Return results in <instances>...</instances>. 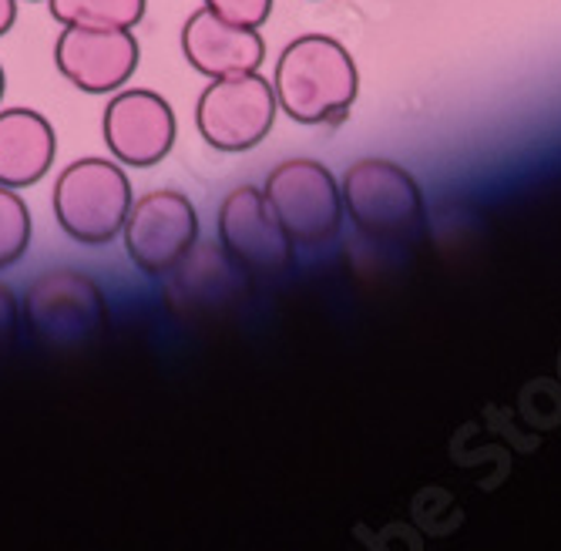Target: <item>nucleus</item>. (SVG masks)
I'll use <instances>...</instances> for the list:
<instances>
[{
    "label": "nucleus",
    "instance_id": "obj_1",
    "mask_svg": "<svg viewBox=\"0 0 561 551\" xmlns=\"http://www.w3.org/2000/svg\"><path fill=\"white\" fill-rule=\"evenodd\" d=\"M279 112H286L299 125H327L340 122L360 91V74L350 51L327 37L306 34L286 44L273 74Z\"/></svg>",
    "mask_w": 561,
    "mask_h": 551
},
{
    "label": "nucleus",
    "instance_id": "obj_2",
    "mask_svg": "<svg viewBox=\"0 0 561 551\" xmlns=\"http://www.w3.org/2000/svg\"><path fill=\"white\" fill-rule=\"evenodd\" d=\"M131 203V182L122 162L112 159L71 162L58 175L55 195H50L58 226L81 245H108L118 239Z\"/></svg>",
    "mask_w": 561,
    "mask_h": 551
},
{
    "label": "nucleus",
    "instance_id": "obj_3",
    "mask_svg": "<svg viewBox=\"0 0 561 551\" xmlns=\"http://www.w3.org/2000/svg\"><path fill=\"white\" fill-rule=\"evenodd\" d=\"M340 195L350 222L374 242H411L424 229L421 185L393 162L364 159L350 165Z\"/></svg>",
    "mask_w": 561,
    "mask_h": 551
},
{
    "label": "nucleus",
    "instance_id": "obj_4",
    "mask_svg": "<svg viewBox=\"0 0 561 551\" xmlns=\"http://www.w3.org/2000/svg\"><path fill=\"white\" fill-rule=\"evenodd\" d=\"M263 195L293 245H323L340 232L343 195L333 172L313 159H289L266 175Z\"/></svg>",
    "mask_w": 561,
    "mask_h": 551
},
{
    "label": "nucleus",
    "instance_id": "obj_5",
    "mask_svg": "<svg viewBox=\"0 0 561 551\" xmlns=\"http://www.w3.org/2000/svg\"><path fill=\"white\" fill-rule=\"evenodd\" d=\"M279 102L276 88L260 71L213 78V84L198 94L195 128L206 145L219 152H245L256 148L276 125Z\"/></svg>",
    "mask_w": 561,
    "mask_h": 551
},
{
    "label": "nucleus",
    "instance_id": "obj_6",
    "mask_svg": "<svg viewBox=\"0 0 561 551\" xmlns=\"http://www.w3.org/2000/svg\"><path fill=\"white\" fill-rule=\"evenodd\" d=\"M27 330L50 346H81L105 330V292L84 273L47 269L24 296Z\"/></svg>",
    "mask_w": 561,
    "mask_h": 551
},
{
    "label": "nucleus",
    "instance_id": "obj_7",
    "mask_svg": "<svg viewBox=\"0 0 561 551\" xmlns=\"http://www.w3.org/2000/svg\"><path fill=\"white\" fill-rule=\"evenodd\" d=\"M122 236L131 263L162 279L198 245V216L188 195L156 188L131 203Z\"/></svg>",
    "mask_w": 561,
    "mask_h": 551
},
{
    "label": "nucleus",
    "instance_id": "obj_8",
    "mask_svg": "<svg viewBox=\"0 0 561 551\" xmlns=\"http://www.w3.org/2000/svg\"><path fill=\"white\" fill-rule=\"evenodd\" d=\"M219 245L242 276H279L293 266V242L263 188L239 185L219 206Z\"/></svg>",
    "mask_w": 561,
    "mask_h": 551
},
{
    "label": "nucleus",
    "instance_id": "obj_9",
    "mask_svg": "<svg viewBox=\"0 0 561 551\" xmlns=\"http://www.w3.org/2000/svg\"><path fill=\"white\" fill-rule=\"evenodd\" d=\"M101 131H105V145L115 162L128 169H151L172 152L179 125L162 94L148 88H125L108 102Z\"/></svg>",
    "mask_w": 561,
    "mask_h": 551
},
{
    "label": "nucleus",
    "instance_id": "obj_10",
    "mask_svg": "<svg viewBox=\"0 0 561 551\" xmlns=\"http://www.w3.org/2000/svg\"><path fill=\"white\" fill-rule=\"evenodd\" d=\"M141 47L125 27H65L55 44L58 71L88 94L122 91L138 71Z\"/></svg>",
    "mask_w": 561,
    "mask_h": 551
},
{
    "label": "nucleus",
    "instance_id": "obj_11",
    "mask_svg": "<svg viewBox=\"0 0 561 551\" xmlns=\"http://www.w3.org/2000/svg\"><path fill=\"white\" fill-rule=\"evenodd\" d=\"M182 55L185 61L213 78H232L260 71L266 58V41L256 27H239L216 18L209 8H198L182 24Z\"/></svg>",
    "mask_w": 561,
    "mask_h": 551
},
{
    "label": "nucleus",
    "instance_id": "obj_12",
    "mask_svg": "<svg viewBox=\"0 0 561 551\" xmlns=\"http://www.w3.org/2000/svg\"><path fill=\"white\" fill-rule=\"evenodd\" d=\"M58 156V135L31 108H0V185H37Z\"/></svg>",
    "mask_w": 561,
    "mask_h": 551
},
{
    "label": "nucleus",
    "instance_id": "obj_13",
    "mask_svg": "<svg viewBox=\"0 0 561 551\" xmlns=\"http://www.w3.org/2000/svg\"><path fill=\"white\" fill-rule=\"evenodd\" d=\"M242 273L229 263L226 253L216 249H192V253L165 276L169 279V303L182 313H213L219 299L236 292V279Z\"/></svg>",
    "mask_w": 561,
    "mask_h": 551
},
{
    "label": "nucleus",
    "instance_id": "obj_14",
    "mask_svg": "<svg viewBox=\"0 0 561 551\" xmlns=\"http://www.w3.org/2000/svg\"><path fill=\"white\" fill-rule=\"evenodd\" d=\"M61 27H125L135 31L145 18V0H47Z\"/></svg>",
    "mask_w": 561,
    "mask_h": 551
},
{
    "label": "nucleus",
    "instance_id": "obj_15",
    "mask_svg": "<svg viewBox=\"0 0 561 551\" xmlns=\"http://www.w3.org/2000/svg\"><path fill=\"white\" fill-rule=\"evenodd\" d=\"M31 245V213L18 188L0 185V269H11Z\"/></svg>",
    "mask_w": 561,
    "mask_h": 551
},
{
    "label": "nucleus",
    "instance_id": "obj_16",
    "mask_svg": "<svg viewBox=\"0 0 561 551\" xmlns=\"http://www.w3.org/2000/svg\"><path fill=\"white\" fill-rule=\"evenodd\" d=\"M202 8H209L216 18L239 24V27H263L273 14V0H202Z\"/></svg>",
    "mask_w": 561,
    "mask_h": 551
},
{
    "label": "nucleus",
    "instance_id": "obj_17",
    "mask_svg": "<svg viewBox=\"0 0 561 551\" xmlns=\"http://www.w3.org/2000/svg\"><path fill=\"white\" fill-rule=\"evenodd\" d=\"M18 326H21V307H18L11 286L0 283V346L14 340Z\"/></svg>",
    "mask_w": 561,
    "mask_h": 551
},
{
    "label": "nucleus",
    "instance_id": "obj_18",
    "mask_svg": "<svg viewBox=\"0 0 561 551\" xmlns=\"http://www.w3.org/2000/svg\"><path fill=\"white\" fill-rule=\"evenodd\" d=\"M18 21V0H0V37H4Z\"/></svg>",
    "mask_w": 561,
    "mask_h": 551
},
{
    "label": "nucleus",
    "instance_id": "obj_19",
    "mask_svg": "<svg viewBox=\"0 0 561 551\" xmlns=\"http://www.w3.org/2000/svg\"><path fill=\"white\" fill-rule=\"evenodd\" d=\"M4 91H8V74H4V68H0V102H4Z\"/></svg>",
    "mask_w": 561,
    "mask_h": 551
},
{
    "label": "nucleus",
    "instance_id": "obj_20",
    "mask_svg": "<svg viewBox=\"0 0 561 551\" xmlns=\"http://www.w3.org/2000/svg\"><path fill=\"white\" fill-rule=\"evenodd\" d=\"M27 4H41V0H27Z\"/></svg>",
    "mask_w": 561,
    "mask_h": 551
}]
</instances>
